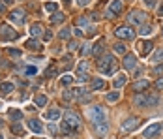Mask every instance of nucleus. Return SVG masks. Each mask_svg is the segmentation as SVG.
Masks as SVG:
<instances>
[{
    "instance_id": "obj_39",
    "label": "nucleus",
    "mask_w": 163,
    "mask_h": 139,
    "mask_svg": "<svg viewBox=\"0 0 163 139\" xmlns=\"http://www.w3.org/2000/svg\"><path fill=\"white\" fill-rule=\"evenodd\" d=\"M62 98H64V100H66V102H69V100H71V98H73V96H71V92H68V90H66V92H64V94H62Z\"/></svg>"
},
{
    "instance_id": "obj_12",
    "label": "nucleus",
    "mask_w": 163,
    "mask_h": 139,
    "mask_svg": "<svg viewBox=\"0 0 163 139\" xmlns=\"http://www.w3.org/2000/svg\"><path fill=\"white\" fill-rule=\"evenodd\" d=\"M43 119H47V120H58V119H60V109H58V107L49 109V111L43 115Z\"/></svg>"
},
{
    "instance_id": "obj_54",
    "label": "nucleus",
    "mask_w": 163,
    "mask_h": 139,
    "mask_svg": "<svg viewBox=\"0 0 163 139\" xmlns=\"http://www.w3.org/2000/svg\"><path fill=\"white\" fill-rule=\"evenodd\" d=\"M0 139H4V137H2V136H0Z\"/></svg>"
},
{
    "instance_id": "obj_18",
    "label": "nucleus",
    "mask_w": 163,
    "mask_h": 139,
    "mask_svg": "<svg viewBox=\"0 0 163 139\" xmlns=\"http://www.w3.org/2000/svg\"><path fill=\"white\" fill-rule=\"evenodd\" d=\"M103 45H105V43H103V40H98V41H96V45L92 47V53H94V55H101V53H103Z\"/></svg>"
},
{
    "instance_id": "obj_30",
    "label": "nucleus",
    "mask_w": 163,
    "mask_h": 139,
    "mask_svg": "<svg viewBox=\"0 0 163 139\" xmlns=\"http://www.w3.org/2000/svg\"><path fill=\"white\" fill-rule=\"evenodd\" d=\"M139 32H141V34H143V36H148V34H150V32H152V26H150V24H143V26H141V30H139Z\"/></svg>"
},
{
    "instance_id": "obj_10",
    "label": "nucleus",
    "mask_w": 163,
    "mask_h": 139,
    "mask_svg": "<svg viewBox=\"0 0 163 139\" xmlns=\"http://www.w3.org/2000/svg\"><path fill=\"white\" fill-rule=\"evenodd\" d=\"M122 66H124L126 70H133V68L137 66V56H135V55H126L124 60H122Z\"/></svg>"
},
{
    "instance_id": "obj_47",
    "label": "nucleus",
    "mask_w": 163,
    "mask_h": 139,
    "mask_svg": "<svg viewBox=\"0 0 163 139\" xmlns=\"http://www.w3.org/2000/svg\"><path fill=\"white\" fill-rule=\"evenodd\" d=\"M88 2H90V0H77L79 6H88Z\"/></svg>"
},
{
    "instance_id": "obj_5",
    "label": "nucleus",
    "mask_w": 163,
    "mask_h": 139,
    "mask_svg": "<svg viewBox=\"0 0 163 139\" xmlns=\"http://www.w3.org/2000/svg\"><path fill=\"white\" fill-rule=\"evenodd\" d=\"M17 32L11 28V26H8V24H0V40L2 41H11V40H17Z\"/></svg>"
},
{
    "instance_id": "obj_19",
    "label": "nucleus",
    "mask_w": 163,
    "mask_h": 139,
    "mask_svg": "<svg viewBox=\"0 0 163 139\" xmlns=\"http://www.w3.org/2000/svg\"><path fill=\"white\" fill-rule=\"evenodd\" d=\"M9 119H11L13 122H19V120L23 119V113H21L19 109H11V111H9Z\"/></svg>"
},
{
    "instance_id": "obj_33",
    "label": "nucleus",
    "mask_w": 163,
    "mask_h": 139,
    "mask_svg": "<svg viewBox=\"0 0 163 139\" xmlns=\"http://www.w3.org/2000/svg\"><path fill=\"white\" fill-rule=\"evenodd\" d=\"M90 53H92V45L84 43V45H83V51H81V55H83V56H86V55H90Z\"/></svg>"
},
{
    "instance_id": "obj_20",
    "label": "nucleus",
    "mask_w": 163,
    "mask_h": 139,
    "mask_svg": "<svg viewBox=\"0 0 163 139\" xmlns=\"http://www.w3.org/2000/svg\"><path fill=\"white\" fill-rule=\"evenodd\" d=\"M13 92V83H0V94Z\"/></svg>"
},
{
    "instance_id": "obj_3",
    "label": "nucleus",
    "mask_w": 163,
    "mask_h": 139,
    "mask_svg": "<svg viewBox=\"0 0 163 139\" xmlns=\"http://www.w3.org/2000/svg\"><path fill=\"white\" fill-rule=\"evenodd\" d=\"M88 119H90V122L94 124V126H99V124H105V111H103V107H99V105H94V107H90L88 109Z\"/></svg>"
},
{
    "instance_id": "obj_50",
    "label": "nucleus",
    "mask_w": 163,
    "mask_h": 139,
    "mask_svg": "<svg viewBox=\"0 0 163 139\" xmlns=\"http://www.w3.org/2000/svg\"><path fill=\"white\" fill-rule=\"evenodd\" d=\"M158 13H160V15H161V17H163V4H161V6H160V9H158Z\"/></svg>"
},
{
    "instance_id": "obj_52",
    "label": "nucleus",
    "mask_w": 163,
    "mask_h": 139,
    "mask_svg": "<svg viewBox=\"0 0 163 139\" xmlns=\"http://www.w3.org/2000/svg\"><path fill=\"white\" fill-rule=\"evenodd\" d=\"M64 2H69V0H64Z\"/></svg>"
},
{
    "instance_id": "obj_40",
    "label": "nucleus",
    "mask_w": 163,
    "mask_h": 139,
    "mask_svg": "<svg viewBox=\"0 0 163 139\" xmlns=\"http://www.w3.org/2000/svg\"><path fill=\"white\" fill-rule=\"evenodd\" d=\"M77 47H79V43H77V41H69V51H75Z\"/></svg>"
},
{
    "instance_id": "obj_14",
    "label": "nucleus",
    "mask_w": 163,
    "mask_h": 139,
    "mask_svg": "<svg viewBox=\"0 0 163 139\" xmlns=\"http://www.w3.org/2000/svg\"><path fill=\"white\" fill-rule=\"evenodd\" d=\"M28 128H30L34 134H41V132H43V126H41V124H39V120H36V119L28 120Z\"/></svg>"
},
{
    "instance_id": "obj_22",
    "label": "nucleus",
    "mask_w": 163,
    "mask_h": 139,
    "mask_svg": "<svg viewBox=\"0 0 163 139\" xmlns=\"http://www.w3.org/2000/svg\"><path fill=\"white\" fill-rule=\"evenodd\" d=\"M41 32H43V28H41V24H32V26H30V34H32L34 38H36V36H39Z\"/></svg>"
},
{
    "instance_id": "obj_48",
    "label": "nucleus",
    "mask_w": 163,
    "mask_h": 139,
    "mask_svg": "<svg viewBox=\"0 0 163 139\" xmlns=\"http://www.w3.org/2000/svg\"><path fill=\"white\" fill-rule=\"evenodd\" d=\"M73 34H75V36H83V30H81V28H75Z\"/></svg>"
},
{
    "instance_id": "obj_34",
    "label": "nucleus",
    "mask_w": 163,
    "mask_h": 139,
    "mask_svg": "<svg viewBox=\"0 0 163 139\" xmlns=\"http://www.w3.org/2000/svg\"><path fill=\"white\" fill-rule=\"evenodd\" d=\"M11 4V0H0V13H4V9Z\"/></svg>"
},
{
    "instance_id": "obj_2",
    "label": "nucleus",
    "mask_w": 163,
    "mask_h": 139,
    "mask_svg": "<svg viewBox=\"0 0 163 139\" xmlns=\"http://www.w3.org/2000/svg\"><path fill=\"white\" fill-rule=\"evenodd\" d=\"M160 102V98L156 96V94H137L135 98H133V104L137 105V107H152V105H156Z\"/></svg>"
},
{
    "instance_id": "obj_1",
    "label": "nucleus",
    "mask_w": 163,
    "mask_h": 139,
    "mask_svg": "<svg viewBox=\"0 0 163 139\" xmlns=\"http://www.w3.org/2000/svg\"><path fill=\"white\" fill-rule=\"evenodd\" d=\"M98 68H99V72H101L103 75H113V73L116 72L118 64H116V60H115V56H113V55H103V56L99 58Z\"/></svg>"
},
{
    "instance_id": "obj_32",
    "label": "nucleus",
    "mask_w": 163,
    "mask_h": 139,
    "mask_svg": "<svg viewBox=\"0 0 163 139\" xmlns=\"http://www.w3.org/2000/svg\"><path fill=\"white\" fill-rule=\"evenodd\" d=\"M60 83H62L64 87H68V85H71V83H73V77H71V75H64V77L60 79Z\"/></svg>"
},
{
    "instance_id": "obj_25",
    "label": "nucleus",
    "mask_w": 163,
    "mask_h": 139,
    "mask_svg": "<svg viewBox=\"0 0 163 139\" xmlns=\"http://www.w3.org/2000/svg\"><path fill=\"white\" fill-rule=\"evenodd\" d=\"M124 85H126V75H118V77L115 79V87H116V88H122Z\"/></svg>"
},
{
    "instance_id": "obj_26",
    "label": "nucleus",
    "mask_w": 163,
    "mask_h": 139,
    "mask_svg": "<svg viewBox=\"0 0 163 139\" xmlns=\"http://www.w3.org/2000/svg\"><path fill=\"white\" fill-rule=\"evenodd\" d=\"M11 134H15V136H23L24 130H23L21 124H11Z\"/></svg>"
},
{
    "instance_id": "obj_41",
    "label": "nucleus",
    "mask_w": 163,
    "mask_h": 139,
    "mask_svg": "<svg viewBox=\"0 0 163 139\" xmlns=\"http://www.w3.org/2000/svg\"><path fill=\"white\" fill-rule=\"evenodd\" d=\"M49 132H51V134L54 136V134L58 132V130H56V124H49Z\"/></svg>"
},
{
    "instance_id": "obj_42",
    "label": "nucleus",
    "mask_w": 163,
    "mask_h": 139,
    "mask_svg": "<svg viewBox=\"0 0 163 139\" xmlns=\"http://www.w3.org/2000/svg\"><path fill=\"white\" fill-rule=\"evenodd\" d=\"M143 2H145L148 8H154V6H156V0H143Z\"/></svg>"
},
{
    "instance_id": "obj_7",
    "label": "nucleus",
    "mask_w": 163,
    "mask_h": 139,
    "mask_svg": "<svg viewBox=\"0 0 163 139\" xmlns=\"http://www.w3.org/2000/svg\"><path fill=\"white\" fill-rule=\"evenodd\" d=\"M116 38H120V40H133L135 38V32L130 26H118L116 28Z\"/></svg>"
},
{
    "instance_id": "obj_38",
    "label": "nucleus",
    "mask_w": 163,
    "mask_h": 139,
    "mask_svg": "<svg viewBox=\"0 0 163 139\" xmlns=\"http://www.w3.org/2000/svg\"><path fill=\"white\" fill-rule=\"evenodd\" d=\"M24 72H26V75H34V73H36V72H38V70H36V68H34V66H30V68H26V70H24Z\"/></svg>"
},
{
    "instance_id": "obj_44",
    "label": "nucleus",
    "mask_w": 163,
    "mask_h": 139,
    "mask_svg": "<svg viewBox=\"0 0 163 139\" xmlns=\"http://www.w3.org/2000/svg\"><path fill=\"white\" fill-rule=\"evenodd\" d=\"M77 23L83 26V24H86V23H88V19H86V17H79V21H77Z\"/></svg>"
},
{
    "instance_id": "obj_49",
    "label": "nucleus",
    "mask_w": 163,
    "mask_h": 139,
    "mask_svg": "<svg viewBox=\"0 0 163 139\" xmlns=\"http://www.w3.org/2000/svg\"><path fill=\"white\" fill-rule=\"evenodd\" d=\"M51 38H53V34H51V32H45V40H47V41H49V40H51Z\"/></svg>"
},
{
    "instance_id": "obj_37",
    "label": "nucleus",
    "mask_w": 163,
    "mask_h": 139,
    "mask_svg": "<svg viewBox=\"0 0 163 139\" xmlns=\"http://www.w3.org/2000/svg\"><path fill=\"white\" fill-rule=\"evenodd\" d=\"M77 72H88V64H86V62H81V64H79V70H77Z\"/></svg>"
},
{
    "instance_id": "obj_13",
    "label": "nucleus",
    "mask_w": 163,
    "mask_h": 139,
    "mask_svg": "<svg viewBox=\"0 0 163 139\" xmlns=\"http://www.w3.org/2000/svg\"><path fill=\"white\" fill-rule=\"evenodd\" d=\"M148 88V79H141L137 83H133V92H143Z\"/></svg>"
},
{
    "instance_id": "obj_17",
    "label": "nucleus",
    "mask_w": 163,
    "mask_h": 139,
    "mask_svg": "<svg viewBox=\"0 0 163 139\" xmlns=\"http://www.w3.org/2000/svg\"><path fill=\"white\" fill-rule=\"evenodd\" d=\"M137 122H139L137 119H128V120H126V122L122 124V128H124L126 132H130V130H133V128H137Z\"/></svg>"
},
{
    "instance_id": "obj_9",
    "label": "nucleus",
    "mask_w": 163,
    "mask_h": 139,
    "mask_svg": "<svg viewBox=\"0 0 163 139\" xmlns=\"http://www.w3.org/2000/svg\"><path fill=\"white\" fill-rule=\"evenodd\" d=\"M9 21L15 24H24V11L23 9H13L9 13Z\"/></svg>"
},
{
    "instance_id": "obj_45",
    "label": "nucleus",
    "mask_w": 163,
    "mask_h": 139,
    "mask_svg": "<svg viewBox=\"0 0 163 139\" xmlns=\"http://www.w3.org/2000/svg\"><path fill=\"white\" fill-rule=\"evenodd\" d=\"M156 87H158V88H163V77H160V79L156 81Z\"/></svg>"
},
{
    "instance_id": "obj_11",
    "label": "nucleus",
    "mask_w": 163,
    "mask_h": 139,
    "mask_svg": "<svg viewBox=\"0 0 163 139\" xmlns=\"http://www.w3.org/2000/svg\"><path fill=\"white\" fill-rule=\"evenodd\" d=\"M122 8H124L122 0H113V2L109 4V17H113V15L120 13V11H122Z\"/></svg>"
},
{
    "instance_id": "obj_35",
    "label": "nucleus",
    "mask_w": 163,
    "mask_h": 139,
    "mask_svg": "<svg viewBox=\"0 0 163 139\" xmlns=\"http://www.w3.org/2000/svg\"><path fill=\"white\" fill-rule=\"evenodd\" d=\"M45 9H47L49 13H53V11L56 9V4H54V2H49V4H45Z\"/></svg>"
},
{
    "instance_id": "obj_36",
    "label": "nucleus",
    "mask_w": 163,
    "mask_h": 139,
    "mask_svg": "<svg viewBox=\"0 0 163 139\" xmlns=\"http://www.w3.org/2000/svg\"><path fill=\"white\" fill-rule=\"evenodd\" d=\"M60 38H62V40H68V38H69V28H62V30H60Z\"/></svg>"
},
{
    "instance_id": "obj_51",
    "label": "nucleus",
    "mask_w": 163,
    "mask_h": 139,
    "mask_svg": "<svg viewBox=\"0 0 163 139\" xmlns=\"http://www.w3.org/2000/svg\"><path fill=\"white\" fill-rule=\"evenodd\" d=\"M0 109H2V102H0Z\"/></svg>"
},
{
    "instance_id": "obj_6",
    "label": "nucleus",
    "mask_w": 163,
    "mask_h": 139,
    "mask_svg": "<svg viewBox=\"0 0 163 139\" xmlns=\"http://www.w3.org/2000/svg\"><path fill=\"white\" fill-rule=\"evenodd\" d=\"M148 17H146V13L145 11H141V9H133L131 13H130V17H128V21L130 23H133V24H145V21H146Z\"/></svg>"
},
{
    "instance_id": "obj_27",
    "label": "nucleus",
    "mask_w": 163,
    "mask_h": 139,
    "mask_svg": "<svg viewBox=\"0 0 163 139\" xmlns=\"http://www.w3.org/2000/svg\"><path fill=\"white\" fill-rule=\"evenodd\" d=\"M115 53L116 55H126V45L124 43H116L115 45Z\"/></svg>"
},
{
    "instance_id": "obj_29",
    "label": "nucleus",
    "mask_w": 163,
    "mask_h": 139,
    "mask_svg": "<svg viewBox=\"0 0 163 139\" xmlns=\"http://www.w3.org/2000/svg\"><path fill=\"white\" fill-rule=\"evenodd\" d=\"M51 21H53V23H62V21H64V13H60V11L54 13V15L51 17Z\"/></svg>"
},
{
    "instance_id": "obj_55",
    "label": "nucleus",
    "mask_w": 163,
    "mask_h": 139,
    "mask_svg": "<svg viewBox=\"0 0 163 139\" xmlns=\"http://www.w3.org/2000/svg\"><path fill=\"white\" fill-rule=\"evenodd\" d=\"M161 32H163V26H161Z\"/></svg>"
},
{
    "instance_id": "obj_31",
    "label": "nucleus",
    "mask_w": 163,
    "mask_h": 139,
    "mask_svg": "<svg viewBox=\"0 0 163 139\" xmlns=\"http://www.w3.org/2000/svg\"><path fill=\"white\" fill-rule=\"evenodd\" d=\"M88 79H90V77H88V73H86V72H77V81H81V83H83V81H88Z\"/></svg>"
},
{
    "instance_id": "obj_8",
    "label": "nucleus",
    "mask_w": 163,
    "mask_h": 139,
    "mask_svg": "<svg viewBox=\"0 0 163 139\" xmlns=\"http://www.w3.org/2000/svg\"><path fill=\"white\" fill-rule=\"evenodd\" d=\"M161 128H163V124H161V122H154V124H150L148 128H145L143 136H145V137H148V139H152L154 136H158V134L161 132Z\"/></svg>"
},
{
    "instance_id": "obj_24",
    "label": "nucleus",
    "mask_w": 163,
    "mask_h": 139,
    "mask_svg": "<svg viewBox=\"0 0 163 139\" xmlns=\"http://www.w3.org/2000/svg\"><path fill=\"white\" fill-rule=\"evenodd\" d=\"M45 104H47V96H45V94H36V105L43 107Z\"/></svg>"
},
{
    "instance_id": "obj_28",
    "label": "nucleus",
    "mask_w": 163,
    "mask_h": 139,
    "mask_svg": "<svg viewBox=\"0 0 163 139\" xmlns=\"http://www.w3.org/2000/svg\"><path fill=\"white\" fill-rule=\"evenodd\" d=\"M160 60H163V49H158L152 56V62H160Z\"/></svg>"
},
{
    "instance_id": "obj_15",
    "label": "nucleus",
    "mask_w": 163,
    "mask_h": 139,
    "mask_svg": "<svg viewBox=\"0 0 163 139\" xmlns=\"http://www.w3.org/2000/svg\"><path fill=\"white\" fill-rule=\"evenodd\" d=\"M139 47H141V55L146 56V55L154 49V43H152V41H143V43H139Z\"/></svg>"
},
{
    "instance_id": "obj_53",
    "label": "nucleus",
    "mask_w": 163,
    "mask_h": 139,
    "mask_svg": "<svg viewBox=\"0 0 163 139\" xmlns=\"http://www.w3.org/2000/svg\"><path fill=\"white\" fill-rule=\"evenodd\" d=\"M0 126H2V120H0Z\"/></svg>"
},
{
    "instance_id": "obj_23",
    "label": "nucleus",
    "mask_w": 163,
    "mask_h": 139,
    "mask_svg": "<svg viewBox=\"0 0 163 139\" xmlns=\"http://www.w3.org/2000/svg\"><path fill=\"white\" fill-rule=\"evenodd\" d=\"M105 87V81L103 79H94L92 81V90H99V88H103Z\"/></svg>"
},
{
    "instance_id": "obj_43",
    "label": "nucleus",
    "mask_w": 163,
    "mask_h": 139,
    "mask_svg": "<svg viewBox=\"0 0 163 139\" xmlns=\"http://www.w3.org/2000/svg\"><path fill=\"white\" fill-rule=\"evenodd\" d=\"M154 73L161 75V73H163V66H156V68H154Z\"/></svg>"
},
{
    "instance_id": "obj_4",
    "label": "nucleus",
    "mask_w": 163,
    "mask_h": 139,
    "mask_svg": "<svg viewBox=\"0 0 163 139\" xmlns=\"http://www.w3.org/2000/svg\"><path fill=\"white\" fill-rule=\"evenodd\" d=\"M64 124H68L71 130H79V128H81V119H79L77 113H73V111L69 109V111L64 113Z\"/></svg>"
},
{
    "instance_id": "obj_21",
    "label": "nucleus",
    "mask_w": 163,
    "mask_h": 139,
    "mask_svg": "<svg viewBox=\"0 0 163 139\" xmlns=\"http://www.w3.org/2000/svg\"><path fill=\"white\" fill-rule=\"evenodd\" d=\"M118 98H120V94H118L116 90H113V92H109V94L105 96V100H107L109 104H115V102H118Z\"/></svg>"
},
{
    "instance_id": "obj_46",
    "label": "nucleus",
    "mask_w": 163,
    "mask_h": 139,
    "mask_svg": "<svg viewBox=\"0 0 163 139\" xmlns=\"http://www.w3.org/2000/svg\"><path fill=\"white\" fill-rule=\"evenodd\" d=\"M9 55H11V56H21V53H19V51H13V49H9Z\"/></svg>"
},
{
    "instance_id": "obj_16",
    "label": "nucleus",
    "mask_w": 163,
    "mask_h": 139,
    "mask_svg": "<svg viewBox=\"0 0 163 139\" xmlns=\"http://www.w3.org/2000/svg\"><path fill=\"white\" fill-rule=\"evenodd\" d=\"M24 47H26V49H30V51H39V47H41V45H39V41H36V40L32 38V40H26Z\"/></svg>"
}]
</instances>
